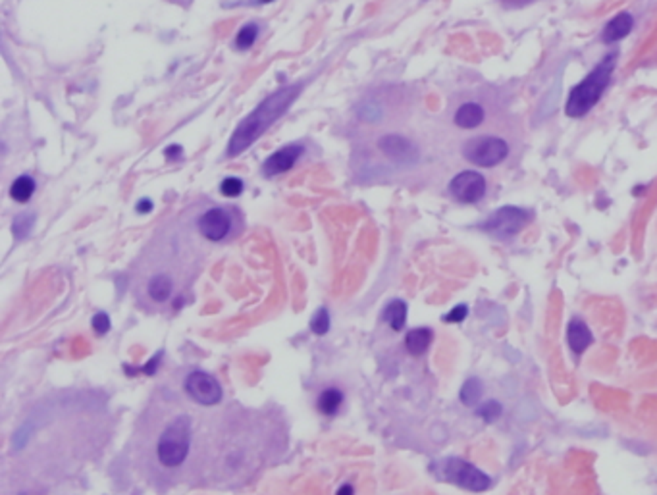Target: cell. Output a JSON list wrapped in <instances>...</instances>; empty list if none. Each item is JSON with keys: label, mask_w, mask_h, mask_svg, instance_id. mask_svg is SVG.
<instances>
[{"label": "cell", "mask_w": 657, "mask_h": 495, "mask_svg": "<svg viewBox=\"0 0 657 495\" xmlns=\"http://www.w3.org/2000/svg\"><path fill=\"white\" fill-rule=\"evenodd\" d=\"M299 91H301V85L299 83L282 87L279 91L266 97L249 116L245 117L243 122L236 127V131H234L232 139H229L228 149H226V154L229 159L247 151L262 133H266L268 127L274 126V122L279 116H284L287 108L293 104Z\"/></svg>", "instance_id": "6da1fadb"}, {"label": "cell", "mask_w": 657, "mask_h": 495, "mask_svg": "<svg viewBox=\"0 0 657 495\" xmlns=\"http://www.w3.org/2000/svg\"><path fill=\"white\" fill-rule=\"evenodd\" d=\"M615 64L617 52L607 54L606 58L601 60L598 66L594 67L590 74L582 79L581 83L574 85L571 92H569L567 104H565V114H567V116L584 117L598 104L599 99H601L603 92H606L607 85L611 81Z\"/></svg>", "instance_id": "7a4b0ae2"}, {"label": "cell", "mask_w": 657, "mask_h": 495, "mask_svg": "<svg viewBox=\"0 0 657 495\" xmlns=\"http://www.w3.org/2000/svg\"><path fill=\"white\" fill-rule=\"evenodd\" d=\"M191 422L186 414L176 416L162 430L156 441V459L164 469H179L191 447Z\"/></svg>", "instance_id": "3957f363"}, {"label": "cell", "mask_w": 657, "mask_h": 495, "mask_svg": "<svg viewBox=\"0 0 657 495\" xmlns=\"http://www.w3.org/2000/svg\"><path fill=\"white\" fill-rule=\"evenodd\" d=\"M464 159L480 168H494L509 156V145L497 135L474 137L463 149Z\"/></svg>", "instance_id": "277c9868"}, {"label": "cell", "mask_w": 657, "mask_h": 495, "mask_svg": "<svg viewBox=\"0 0 657 495\" xmlns=\"http://www.w3.org/2000/svg\"><path fill=\"white\" fill-rule=\"evenodd\" d=\"M441 478L476 494L486 492L492 486V478L486 472L463 459H446L441 462Z\"/></svg>", "instance_id": "5b68a950"}, {"label": "cell", "mask_w": 657, "mask_h": 495, "mask_svg": "<svg viewBox=\"0 0 657 495\" xmlns=\"http://www.w3.org/2000/svg\"><path fill=\"white\" fill-rule=\"evenodd\" d=\"M530 210L521 206H501L482 224V229L496 239H511L530 222Z\"/></svg>", "instance_id": "8992f818"}, {"label": "cell", "mask_w": 657, "mask_h": 495, "mask_svg": "<svg viewBox=\"0 0 657 495\" xmlns=\"http://www.w3.org/2000/svg\"><path fill=\"white\" fill-rule=\"evenodd\" d=\"M488 189L486 177L476 170H464L449 181V193L463 204H476L484 199Z\"/></svg>", "instance_id": "52a82bcc"}, {"label": "cell", "mask_w": 657, "mask_h": 495, "mask_svg": "<svg viewBox=\"0 0 657 495\" xmlns=\"http://www.w3.org/2000/svg\"><path fill=\"white\" fill-rule=\"evenodd\" d=\"M186 393L193 399L197 405L202 407H214L222 401V386L218 384V380L201 372V370H195L186 378Z\"/></svg>", "instance_id": "ba28073f"}, {"label": "cell", "mask_w": 657, "mask_h": 495, "mask_svg": "<svg viewBox=\"0 0 657 495\" xmlns=\"http://www.w3.org/2000/svg\"><path fill=\"white\" fill-rule=\"evenodd\" d=\"M378 149L391 162L401 164V166H413L419 162V149L414 147L411 139H407L403 135L389 133L380 137L378 139Z\"/></svg>", "instance_id": "9c48e42d"}, {"label": "cell", "mask_w": 657, "mask_h": 495, "mask_svg": "<svg viewBox=\"0 0 657 495\" xmlns=\"http://www.w3.org/2000/svg\"><path fill=\"white\" fill-rule=\"evenodd\" d=\"M197 227L204 239L218 243L224 237H228L229 229H232V218L224 209H211L199 218Z\"/></svg>", "instance_id": "30bf717a"}, {"label": "cell", "mask_w": 657, "mask_h": 495, "mask_svg": "<svg viewBox=\"0 0 657 495\" xmlns=\"http://www.w3.org/2000/svg\"><path fill=\"white\" fill-rule=\"evenodd\" d=\"M301 154H303L301 145H287V147L279 149L274 154H270L268 159L264 160V164H262L264 176H279V174H284L287 170H291L297 164V160H299Z\"/></svg>", "instance_id": "8fae6325"}, {"label": "cell", "mask_w": 657, "mask_h": 495, "mask_svg": "<svg viewBox=\"0 0 657 495\" xmlns=\"http://www.w3.org/2000/svg\"><path fill=\"white\" fill-rule=\"evenodd\" d=\"M634 29V17L631 12H619L615 17H611L601 31V41L606 44L623 41L624 37H628Z\"/></svg>", "instance_id": "7c38bea8"}, {"label": "cell", "mask_w": 657, "mask_h": 495, "mask_svg": "<svg viewBox=\"0 0 657 495\" xmlns=\"http://www.w3.org/2000/svg\"><path fill=\"white\" fill-rule=\"evenodd\" d=\"M594 341L590 327L586 326L581 318H573L567 326V343L573 349V352L582 355Z\"/></svg>", "instance_id": "4fadbf2b"}, {"label": "cell", "mask_w": 657, "mask_h": 495, "mask_svg": "<svg viewBox=\"0 0 657 495\" xmlns=\"http://www.w3.org/2000/svg\"><path fill=\"white\" fill-rule=\"evenodd\" d=\"M484 117H486V110L482 108V104H478V102H463L457 108L453 122L461 129H474V127L484 124Z\"/></svg>", "instance_id": "5bb4252c"}, {"label": "cell", "mask_w": 657, "mask_h": 495, "mask_svg": "<svg viewBox=\"0 0 657 495\" xmlns=\"http://www.w3.org/2000/svg\"><path fill=\"white\" fill-rule=\"evenodd\" d=\"M432 339H434V334L430 327H414L405 336V347L413 357H421L428 351Z\"/></svg>", "instance_id": "9a60e30c"}, {"label": "cell", "mask_w": 657, "mask_h": 495, "mask_svg": "<svg viewBox=\"0 0 657 495\" xmlns=\"http://www.w3.org/2000/svg\"><path fill=\"white\" fill-rule=\"evenodd\" d=\"M174 291V282L168 274H156L147 284V293L154 302H166Z\"/></svg>", "instance_id": "2e32d148"}, {"label": "cell", "mask_w": 657, "mask_h": 495, "mask_svg": "<svg viewBox=\"0 0 657 495\" xmlns=\"http://www.w3.org/2000/svg\"><path fill=\"white\" fill-rule=\"evenodd\" d=\"M341 405H343V393H341L337 387L324 389V391L318 395V399H316L318 411H321L322 414H326V416H334V414L339 411Z\"/></svg>", "instance_id": "e0dca14e"}, {"label": "cell", "mask_w": 657, "mask_h": 495, "mask_svg": "<svg viewBox=\"0 0 657 495\" xmlns=\"http://www.w3.org/2000/svg\"><path fill=\"white\" fill-rule=\"evenodd\" d=\"M384 320L388 322L394 332H401L405 327V322H407V302L401 301V299L389 302L384 311Z\"/></svg>", "instance_id": "ac0fdd59"}, {"label": "cell", "mask_w": 657, "mask_h": 495, "mask_svg": "<svg viewBox=\"0 0 657 495\" xmlns=\"http://www.w3.org/2000/svg\"><path fill=\"white\" fill-rule=\"evenodd\" d=\"M35 179L31 176H19L10 187V197L16 202H27L35 193Z\"/></svg>", "instance_id": "d6986e66"}, {"label": "cell", "mask_w": 657, "mask_h": 495, "mask_svg": "<svg viewBox=\"0 0 657 495\" xmlns=\"http://www.w3.org/2000/svg\"><path fill=\"white\" fill-rule=\"evenodd\" d=\"M482 391H484V387H482L480 380H467L463 387H461V401H463L467 407H474V405H478V401H480Z\"/></svg>", "instance_id": "ffe728a7"}, {"label": "cell", "mask_w": 657, "mask_h": 495, "mask_svg": "<svg viewBox=\"0 0 657 495\" xmlns=\"http://www.w3.org/2000/svg\"><path fill=\"white\" fill-rule=\"evenodd\" d=\"M257 37H259V26L257 24H245L236 37V47L239 51H245V49L253 47Z\"/></svg>", "instance_id": "44dd1931"}, {"label": "cell", "mask_w": 657, "mask_h": 495, "mask_svg": "<svg viewBox=\"0 0 657 495\" xmlns=\"http://www.w3.org/2000/svg\"><path fill=\"white\" fill-rule=\"evenodd\" d=\"M33 222L35 216L31 212H24V214L16 216L12 229H14V235H16L17 239H26L29 232H31V227H33Z\"/></svg>", "instance_id": "7402d4cb"}, {"label": "cell", "mask_w": 657, "mask_h": 495, "mask_svg": "<svg viewBox=\"0 0 657 495\" xmlns=\"http://www.w3.org/2000/svg\"><path fill=\"white\" fill-rule=\"evenodd\" d=\"M501 412H503V409H501V403H497V401H486V403H482L480 407L476 409V414H478L484 422H488V424L496 422V420L501 416Z\"/></svg>", "instance_id": "603a6c76"}, {"label": "cell", "mask_w": 657, "mask_h": 495, "mask_svg": "<svg viewBox=\"0 0 657 495\" xmlns=\"http://www.w3.org/2000/svg\"><path fill=\"white\" fill-rule=\"evenodd\" d=\"M311 330L316 336H324L330 330V314L326 309H318L311 320Z\"/></svg>", "instance_id": "cb8c5ba5"}, {"label": "cell", "mask_w": 657, "mask_h": 495, "mask_svg": "<svg viewBox=\"0 0 657 495\" xmlns=\"http://www.w3.org/2000/svg\"><path fill=\"white\" fill-rule=\"evenodd\" d=\"M220 191L224 197H239L243 193V181L239 177H226L220 185Z\"/></svg>", "instance_id": "d4e9b609"}, {"label": "cell", "mask_w": 657, "mask_h": 495, "mask_svg": "<svg viewBox=\"0 0 657 495\" xmlns=\"http://www.w3.org/2000/svg\"><path fill=\"white\" fill-rule=\"evenodd\" d=\"M359 116H361L364 122H378L380 117H382V108H380L378 104H374V102H364L361 108H359Z\"/></svg>", "instance_id": "484cf974"}, {"label": "cell", "mask_w": 657, "mask_h": 495, "mask_svg": "<svg viewBox=\"0 0 657 495\" xmlns=\"http://www.w3.org/2000/svg\"><path fill=\"white\" fill-rule=\"evenodd\" d=\"M467 314H469V307H467V305H457V307H453V309L444 316V322H447V324H459V322H463V320L467 318Z\"/></svg>", "instance_id": "4316f807"}, {"label": "cell", "mask_w": 657, "mask_h": 495, "mask_svg": "<svg viewBox=\"0 0 657 495\" xmlns=\"http://www.w3.org/2000/svg\"><path fill=\"white\" fill-rule=\"evenodd\" d=\"M93 327L97 334H106L110 330V318L106 312H99V314H95L93 316Z\"/></svg>", "instance_id": "83f0119b"}, {"label": "cell", "mask_w": 657, "mask_h": 495, "mask_svg": "<svg viewBox=\"0 0 657 495\" xmlns=\"http://www.w3.org/2000/svg\"><path fill=\"white\" fill-rule=\"evenodd\" d=\"M532 2H536V0H501V4L509 10L514 8H524V6H528Z\"/></svg>", "instance_id": "f1b7e54d"}, {"label": "cell", "mask_w": 657, "mask_h": 495, "mask_svg": "<svg viewBox=\"0 0 657 495\" xmlns=\"http://www.w3.org/2000/svg\"><path fill=\"white\" fill-rule=\"evenodd\" d=\"M151 210H152V202L149 201V199H143V201L137 202V212H143V214H147V212H151Z\"/></svg>", "instance_id": "f546056e"}, {"label": "cell", "mask_w": 657, "mask_h": 495, "mask_svg": "<svg viewBox=\"0 0 657 495\" xmlns=\"http://www.w3.org/2000/svg\"><path fill=\"white\" fill-rule=\"evenodd\" d=\"M336 495H353V486L351 484H346V486H341L337 489Z\"/></svg>", "instance_id": "4dcf8cb0"}, {"label": "cell", "mask_w": 657, "mask_h": 495, "mask_svg": "<svg viewBox=\"0 0 657 495\" xmlns=\"http://www.w3.org/2000/svg\"><path fill=\"white\" fill-rule=\"evenodd\" d=\"M166 154H168V156H179V154H181V147H177V145L168 147V149H166Z\"/></svg>", "instance_id": "1f68e13d"}]
</instances>
